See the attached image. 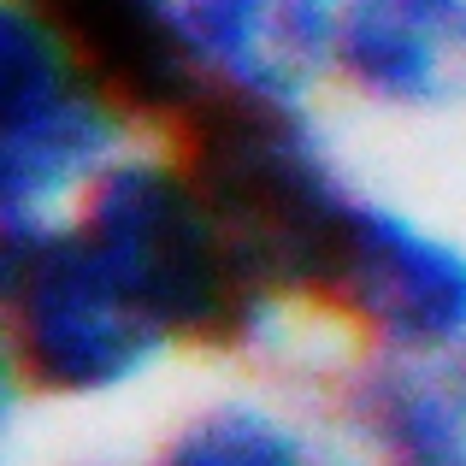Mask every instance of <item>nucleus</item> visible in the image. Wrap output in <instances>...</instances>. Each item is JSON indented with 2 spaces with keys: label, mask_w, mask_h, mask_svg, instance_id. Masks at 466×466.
<instances>
[{
  "label": "nucleus",
  "mask_w": 466,
  "mask_h": 466,
  "mask_svg": "<svg viewBox=\"0 0 466 466\" xmlns=\"http://www.w3.org/2000/svg\"><path fill=\"white\" fill-rule=\"evenodd\" d=\"M77 218L183 360L278 372L313 337L166 130H148L118 159L83 195Z\"/></svg>",
  "instance_id": "f257e3e1"
},
{
  "label": "nucleus",
  "mask_w": 466,
  "mask_h": 466,
  "mask_svg": "<svg viewBox=\"0 0 466 466\" xmlns=\"http://www.w3.org/2000/svg\"><path fill=\"white\" fill-rule=\"evenodd\" d=\"M148 130L71 35L24 0H0V230L77 213Z\"/></svg>",
  "instance_id": "7ed1b4c3"
},
{
  "label": "nucleus",
  "mask_w": 466,
  "mask_h": 466,
  "mask_svg": "<svg viewBox=\"0 0 466 466\" xmlns=\"http://www.w3.org/2000/svg\"><path fill=\"white\" fill-rule=\"evenodd\" d=\"M319 390L366 466H466V342L449 354H330Z\"/></svg>",
  "instance_id": "423d86ee"
},
{
  "label": "nucleus",
  "mask_w": 466,
  "mask_h": 466,
  "mask_svg": "<svg viewBox=\"0 0 466 466\" xmlns=\"http://www.w3.org/2000/svg\"><path fill=\"white\" fill-rule=\"evenodd\" d=\"M59 466H148V461H113V455H89V461H59Z\"/></svg>",
  "instance_id": "9d476101"
},
{
  "label": "nucleus",
  "mask_w": 466,
  "mask_h": 466,
  "mask_svg": "<svg viewBox=\"0 0 466 466\" xmlns=\"http://www.w3.org/2000/svg\"><path fill=\"white\" fill-rule=\"evenodd\" d=\"M330 101L413 125L466 113V0H342Z\"/></svg>",
  "instance_id": "39448f33"
},
{
  "label": "nucleus",
  "mask_w": 466,
  "mask_h": 466,
  "mask_svg": "<svg viewBox=\"0 0 466 466\" xmlns=\"http://www.w3.org/2000/svg\"><path fill=\"white\" fill-rule=\"evenodd\" d=\"M342 0H177V30L201 95L330 101Z\"/></svg>",
  "instance_id": "0eeeda50"
},
{
  "label": "nucleus",
  "mask_w": 466,
  "mask_h": 466,
  "mask_svg": "<svg viewBox=\"0 0 466 466\" xmlns=\"http://www.w3.org/2000/svg\"><path fill=\"white\" fill-rule=\"evenodd\" d=\"M330 354H449L466 342V230L366 183L313 308Z\"/></svg>",
  "instance_id": "20e7f679"
},
{
  "label": "nucleus",
  "mask_w": 466,
  "mask_h": 466,
  "mask_svg": "<svg viewBox=\"0 0 466 466\" xmlns=\"http://www.w3.org/2000/svg\"><path fill=\"white\" fill-rule=\"evenodd\" d=\"M0 360L18 408H106L183 360L77 213L0 230Z\"/></svg>",
  "instance_id": "f03ea898"
},
{
  "label": "nucleus",
  "mask_w": 466,
  "mask_h": 466,
  "mask_svg": "<svg viewBox=\"0 0 466 466\" xmlns=\"http://www.w3.org/2000/svg\"><path fill=\"white\" fill-rule=\"evenodd\" d=\"M148 466H366L325 390L230 378L159 431Z\"/></svg>",
  "instance_id": "6e6552de"
},
{
  "label": "nucleus",
  "mask_w": 466,
  "mask_h": 466,
  "mask_svg": "<svg viewBox=\"0 0 466 466\" xmlns=\"http://www.w3.org/2000/svg\"><path fill=\"white\" fill-rule=\"evenodd\" d=\"M83 47L154 130L177 125L201 101V77L177 30V0H24Z\"/></svg>",
  "instance_id": "1a4fd4ad"
}]
</instances>
